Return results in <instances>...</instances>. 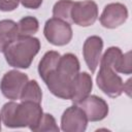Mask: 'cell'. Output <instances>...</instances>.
<instances>
[{"label": "cell", "mask_w": 132, "mask_h": 132, "mask_svg": "<svg viewBox=\"0 0 132 132\" xmlns=\"http://www.w3.org/2000/svg\"><path fill=\"white\" fill-rule=\"evenodd\" d=\"M88 119L84 110L76 104L68 107L61 118V129L64 132H84Z\"/></svg>", "instance_id": "obj_8"}, {"label": "cell", "mask_w": 132, "mask_h": 132, "mask_svg": "<svg viewBox=\"0 0 132 132\" xmlns=\"http://www.w3.org/2000/svg\"><path fill=\"white\" fill-rule=\"evenodd\" d=\"M0 52H1V47H0Z\"/></svg>", "instance_id": "obj_24"}, {"label": "cell", "mask_w": 132, "mask_h": 132, "mask_svg": "<svg viewBox=\"0 0 132 132\" xmlns=\"http://www.w3.org/2000/svg\"><path fill=\"white\" fill-rule=\"evenodd\" d=\"M98 18V6L92 0L74 2L71 9V23L80 27L92 26Z\"/></svg>", "instance_id": "obj_7"}, {"label": "cell", "mask_w": 132, "mask_h": 132, "mask_svg": "<svg viewBox=\"0 0 132 132\" xmlns=\"http://www.w3.org/2000/svg\"><path fill=\"white\" fill-rule=\"evenodd\" d=\"M72 33L70 24L57 18L47 20L43 28V34L47 41L57 46L69 43L72 38Z\"/></svg>", "instance_id": "obj_5"}, {"label": "cell", "mask_w": 132, "mask_h": 132, "mask_svg": "<svg viewBox=\"0 0 132 132\" xmlns=\"http://www.w3.org/2000/svg\"><path fill=\"white\" fill-rule=\"evenodd\" d=\"M1 121L2 120H1V114H0V130H1Z\"/></svg>", "instance_id": "obj_23"}, {"label": "cell", "mask_w": 132, "mask_h": 132, "mask_svg": "<svg viewBox=\"0 0 132 132\" xmlns=\"http://www.w3.org/2000/svg\"><path fill=\"white\" fill-rule=\"evenodd\" d=\"M28 80L27 74L18 70H10L3 75L0 81V90L7 99L16 100L20 99L21 92Z\"/></svg>", "instance_id": "obj_6"}, {"label": "cell", "mask_w": 132, "mask_h": 132, "mask_svg": "<svg viewBox=\"0 0 132 132\" xmlns=\"http://www.w3.org/2000/svg\"><path fill=\"white\" fill-rule=\"evenodd\" d=\"M130 91H131V79H128L126 82H124V92H126L127 95L130 96Z\"/></svg>", "instance_id": "obj_22"}, {"label": "cell", "mask_w": 132, "mask_h": 132, "mask_svg": "<svg viewBox=\"0 0 132 132\" xmlns=\"http://www.w3.org/2000/svg\"><path fill=\"white\" fill-rule=\"evenodd\" d=\"M39 29L38 20L34 16L28 15L21 19L18 23L19 36H33Z\"/></svg>", "instance_id": "obj_16"}, {"label": "cell", "mask_w": 132, "mask_h": 132, "mask_svg": "<svg viewBox=\"0 0 132 132\" xmlns=\"http://www.w3.org/2000/svg\"><path fill=\"white\" fill-rule=\"evenodd\" d=\"M98 88L111 98L119 97L124 92V82L112 67L110 55L106 50L100 59V69L96 76Z\"/></svg>", "instance_id": "obj_4"}, {"label": "cell", "mask_w": 132, "mask_h": 132, "mask_svg": "<svg viewBox=\"0 0 132 132\" xmlns=\"http://www.w3.org/2000/svg\"><path fill=\"white\" fill-rule=\"evenodd\" d=\"M92 88L93 81L91 75L88 72H78L72 82L70 100L74 104H77L90 95Z\"/></svg>", "instance_id": "obj_12"}, {"label": "cell", "mask_w": 132, "mask_h": 132, "mask_svg": "<svg viewBox=\"0 0 132 132\" xmlns=\"http://www.w3.org/2000/svg\"><path fill=\"white\" fill-rule=\"evenodd\" d=\"M20 100L22 102L31 101V102H35L38 104L41 103L42 92H41V89L36 80L32 79V80H28L26 82V85L24 86V88L21 92Z\"/></svg>", "instance_id": "obj_15"}, {"label": "cell", "mask_w": 132, "mask_h": 132, "mask_svg": "<svg viewBox=\"0 0 132 132\" xmlns=\"http://www.w3.org/2000/svg\"><path fill=\"white\" fill-rule=\"evenodd\" d=\"M79 61L71 53L60 57L57 67L51 71L43 81L50 92L61 99H70L72 82L79 72Z\"/></svg>", "instance_id": "obj_1"}, {"label": "cell", "mask_w": 132, "mask_h": 132, "mask_svg": "<svg viewBox=\"0 0 132 132\" xmlns=\"http://www.w3.org/2000/svg\"><path fill=\"white\" fill-rule=\"evenodd\" d=\"M72 0H59L53 7L54 18L63 20L67 23H71V9L73 6Z\"/></svg>", "instance_id": "obj_17"}, {"label": "cell", "mask_w": 132, "mask_h": 132, "mask_svg": "<svg viewBox=\"0 0 132 132\" xmlns=\"http://www.w3.org/2000/svg\"><path fill=\"white\" fill-rule=\"evenodd\" d=\"M40 50V41L33 36H19L3 50L7 64L14 68L27 69Z\"/></svg>", "instance_id": "obj_3"}, {"label": "cell", "mask_w": 132, "mask_h": 132, "mask_svg": "<svg viewBox=\"0 0 132 132\" xmlns=\"http://www.w3.org/2000/svg\"><path fill=\"white\" fill-rule=\"evenodd\" d=\"M19 37L18 24L12 20L0 21V47L2 50Z\"/></svg>", "instance_id": "obj_13"}, {"label": "cell", "mask_w": 132, "mask_h": 132, "mask_svg": "<svg viewBox=\"0 0 132 132\" xmlns=\"http://www.w3.org/2000/svg\"><path fill=\"white\" fill-rule=\"evenodd\" d=\"M102 50H103V40L101 37L97 35L88 37L84 42L82 55L85 62L91 73H94L99 65Z\"/></svg>", "instance_id": "obj_11"}, {"label": "cell", "mask_w": 132, "mask_h": 132, "mask_svg": "<svg viewBox=\"0 0 132 132\" xmlns=\"http://www.w3.org/2000/svg\"><path fill=\"white\" fill-rule=\"evenodd\" d=\"M76 105H78L84 110L88 121L91 122L101 121L108 114V105L106 101L96 95H89Z\"/></svg>", "instance_id": "obj_10"}, {"label": "cell", "mask_w": 132, "mask_h": 132, "mask_svg": "<svg viewBox=\"0 0 132 132\" xmlns=\"http://www.w3.org/2000/svg\"><path fill=\"white\" fill-rule=\"evenodd\" d=\"M59 130L60 129L56 123V120L51 113H43L38 125L34 129V131H37V132H43V131L59 132Z\"/></svg>", "instance_id": "obj_19"}, {"label": "cell", "mask_w": 132, "mask_h": 132, "mask_svg": "<svg viewBox=\"0 0 132 132\" xmlns=\"http://www.w3.org/2000/svg\"><path fill=\"white\" fill-rule=\"evenodd\" d=\"M112 67L119 73L123 74H131L132 66H131V52H127L126 54H121L113 62Z\"/></svg>", "instance_id": "obj_18"}, {"label": "cell", "mask_w": 132, "mask_h": 132, "mask_svg": "<svg viewBox=\"0 0 132 132\" xmlns=\"http://www.w3.org/2000/svg\"><path fill=\"white\" fill-rule=\"evenodd\" d=\"M21 4L30 9H37L42 4V0H20Z\"/></svg>", "instance_id": "obj_21"}, {"label": "cell", "mask_w": 132, "mask_h": 132, "mask_svg": "<svg viewBox=\"0 0 132 132\" xmlns=\"http://www.w3.org/2000/svg\"><path fill=\"white\" fill-rule=\"evenodd\" d=\"M0 114L3 124L8 128L29 127L34 131L43 111L40 104L35 102L21 101V103H16L10 101L2 106Z\"/></svg>", "instance_id": "obj_2"}, {"label": "cell", "mask_w": 132, "mask_h": 132, "mask_svg": "<svg viewBox=\"0 0 132 132\" xmlns=\"http://www.w3.org/2000/svg\"><path fill=\"white\" fill-rule=\"evenodd\" d=\"M60 57L61 55L56 51H50L43 55L38 64V73L42 80L51 71H53L57 67Z\"/></svg>", "instance_id": "obj_14"}, {"label": "cell", "mask_w": 132, "mask_h": 132, "mask_svg": "<svg viewBox=\"0 0 132 132\" xmlns=\"http://www.w3.org/2000/svg\"><path fill=\"white\" fill-rule=\"evenodd\" d=\"M20 0H0L1 11H12L18 8Z\"/></svg>", "instance_id": "obj_20"}, {"label": "cell", "mask_w": 132, "mask_h": 132, "mask_svg": "<svg viewBox=\"0 0 132 132\" xmlns=\"http://www.w3.org/2000/svg\"><path fill=\"white\" fill-rule=\"evenodd\" d=\"M128 19V9L127 7L119 2L107 4L100 18L99 21L104 28L107 29H116L123 25Z\"/></svg>", "instance_id": "obj_9"}]
</instances>
